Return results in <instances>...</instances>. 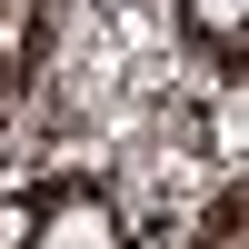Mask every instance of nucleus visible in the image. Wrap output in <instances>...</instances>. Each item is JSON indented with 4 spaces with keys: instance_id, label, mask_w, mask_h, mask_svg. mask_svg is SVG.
Returning <instances> with one entry per match:
<instances>
[{
    "instance_id": "obj_1",
    "label": "nucleus",
    "mask_w": 249,
    "mask_h": 249,
    "mask_svg": "<svg viewBox=\"0 0 249 249\" xmlns=\"http://www.w3.org/2000/svg\"><path fill=\"white\" fill-rule=\"evenodd\" d=\"M40 249H120V219H110V199H90V190L50 199V210H40Z\"/></svg>"
},
{
    "instance_id": "obj_2",
    "label": "nucleus",
    "mask_w": 249,
    "mask_h": 249,
    "mask_svg": "<svg viewBox=\"0 0 249 249\" xmlns=\"http://www.w3.org/2000/svg\"><path fill=\"white\" fill-rule=\"evenodd\" d=\"M249 20V0H190V30H210V40H230Z\"/></svg>"
},
{
    "instance_id": "obj_3",
    "label": "nucleus",
    "mask_w": 249,
    "mask_h": 249,
    "mask_svg": "<svg viewBox=\"0 0 249 249\" xmlns=\"http://www.w3.org/2000/svg\"><path fill=\"white\" fill-rule=\"evenodd\" d=\"M0 249H40V210H20V199H0Z\"/></svg>"
}]
</instances>
